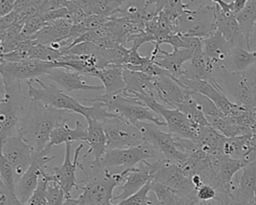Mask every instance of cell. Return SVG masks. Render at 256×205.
<instances>
[{
  "label": "cell",
  "mask_w": 256,
  "mask_h": 205,
  "mask_svg": "<svg viewBox=\"0 0 256 205\" xmlns=\"http://www.w3.org/2000/svg\"><path fill=\"white\" fill-rule=\"evenodd\" d=\"M197 205H201V203H199V204H197Z\"/></svg>",
  "instance_id": "obj_50"
},
{
  "label": "cell",
  "mask_w": 256,
  "mask_h": 205,
  "mask_svg": "<svg viewBox=\"0 0 256 205\" xmlns=\"http://www.w3.org/2000/svg\"><path fill=\"white\" fill-rule=\"evenodd\" d=\"M235 15L248 42L249 35L256 22V0H248L244 8Z\"/></svg>",
  "instance_id": "obj_32"
},
{
  "label": "cell",
  "mask_w": 256,
  "mask_h": 205,
  "mask_svg": "<svg viewBox=\"0 0 256 205\" xmlns=\"http://www.w3.org/2000/svg\"><path fill=\"white\" fill-rule=\"evenodd\" d=\"M121 172L124 174V183L120 186L121 193L114 196L113 201L120 202L130 197L153 179L151 164L148 161H143L140 163V166L125 169Z\"/></svg>",
  "instance_id": "obj_19"
},
{
  "label": "cell",
  "mask_w": 256,
  "mask_h": 205,
  "mask_svg": "<svg viewBox=\"0 0 256 205\" xmlns=\"http://www.w3.org/2000/svg\"><path fill=\"white\" fill-rule=\"evenodd\" d=\"M73 23L69 19H59L48 22L31 38L40 44L50 45L66 40L70 34Z\"/></svg>",
  "instance_id": "obj_23"
},
{
  "label": "cell",
  "mask_w": 256,
  "mask_h": 205,
  "mask_svg": "<svg viewBox=\"0 0 256 205\" xmlns=\"http://www.w3.org/2000/svg\"><path fill=\"white\" fill-rule=\"evenodd\" d=\"M218 30L228 41L231 47L247 48V40L232 12H224L220 6L214 5V30Z\"/></svg>",
  "instance_id": "obj_18"
},
{
  "label": "cell",
  "mask_w": 256,
  "mask_h": 205,
  "mask_svg": "<svg viewBox=\"0 0 256 205\" xmlns=\"http://www.w3.org/2000/svg\"><path fill=\"white\" fill-rule=\"evenodd\" d=\"M150 56H142L139 52H138V47L132 45L129 48L128 51V58H127V64L125 65H129V66H140L142 64H144L145 62H147L149 60ZM123 67V66H122Z\"/></svg>",
  "instance_id": "obj_42"
},
{
  "label": "cell",
  "mask_w": 256,
  "mask_h": 205,
  "mask_svg": "<svg viewBox=\"0 0 256 205\" xmlns=\"http://www.w3.org/2000/svg\"><path fill=\"white\" fill-rule=\"evenodd\" d=\"M78 168L85 175L84 185H80L82 193L77 198H67L65 205H114L113 190L124 183V174L111 173L93 159L88 168L79 160Z\"/></svg>",
  "instance_id": "obj_2"
},
{
  "label": "cell",
  "mask_w": 256,
  "mask_h": 205,
  "mask_svg": "<svg viewBox=\"0 0 256 205\" xmlns=\"http://www.w3.org/2000/svg\"><path fill=\"white\" fill-rule=\"evenodd\" d=\"M19 21V13L12 11L7 15L1 16L0 18V31H4Z\"/></svg>",
  "instance_id": "obj_43"
},
{
  "label": "cell",
  "mask_w": 256,
  "mask_h": 205,
  "mask_svg": "<svg viewBox=\"0 0 256 205\" xmlns=\"http://www.w3.org/2000/svg\"><path fill=\"white\" fill-rule=\"evenodd\" d=\"M215 78L232 102L248 109L256 108V66L244 72H229L216 64Z\"/></svg>",
  "instance_id": "obj_5"
},
{
  "label": "cell",
  "mask_w": 256,
  "mask_h": 205,
  "mask_svg": "<svg viewBox=\"0 0 256 205\" xmlns=\"http://www.w3.org/2000/svg\"><path fill=\"white\" fill-rule=\"evenodd\" d=\"M72 112L56 109L29 98L17 134L33 147L35 153H39L49 143L53 129L67 122L72 118Z\"/></svg>",
  "instance_id": "obj_1"
},
{
  "label": "cell",
  "mask_w": 256,
  "mask_h": 205,
  "mask_svg": "<svg viewBox=\"0 0 256 205\" xmlns=\"http://www.w3.org/2000/svg\"><path fill=\"white\" fill-rule=\"evenodd\" d=\"M71 142L65 143V157L60 166L54 167V181H56L64 190L66 199L71 198V192L73 189H80V185L76 179V169L79 164L80 151L83 149V144L76 147L74 151L73 159L71 158Z\"/></svg>",
  "instance_id": "obj_16"
},
{
  "label": "cell",
  "mask_w": 256,
  "mask_h": 205,
  "mask_svg": "<svg viewBox=\"0 0 256 205\" xmlns=\"http://www.w3.org/2000/svg\"><path fill=\"white\" fill-rule=\"evenodd\" d=\"M159 150L145 141L143 144L135 147L122 148V149H108L103 155L100 163L103 167L116 168L121 167L123 170L135 167L137 164L143 161H148V159H159L161 157Z\"/></svg>",
  "instance_id": "obj_9"
},
{
  "label": "cell",
  "mask_w": 256,
  "mask_h": 205,
  "mask_svg": "<svg viewBox=\"0 0 256 205\" xmlns=\"http://www.w3.org/2000/svg\"><path fill=\"white\" fill-rule=\"evenodd\" d=\"M230 48L231 46L228 41L216 29L203 39V53L217 64H220L225 59Z\"/></svg>",
  "instance_id": "obj_28"
},
{
  "label": "cell",
  "mask_w": 256,
  "mask_h": 205,
  "mask_svg": "<svg viewBox=\"0 0 256 205\" xmlns=\"http://www.w3.org/2000/svg\"><path fill=\"white\" fill-rule=\"evenodd\" d=\"M218 192L216 188L209 184H204L196 190V197L200 203H206L211 200H216Z\"/></svg>",
  "instance_id": "obj_41"
},
{
  "label": "cell",
  "mask_w": 256,
  "mask_h": 205,
  "mask_svg": "<svg viewBox=\"0 0 256 205\" xmlns=\"http://www.w3.org/2000/svg\"><path fill=\"white\" fill-rule=\"evenodd\" d=\"M136 126L142 131L145 141L155 146L164 158L178 165L185 162L187 155L179 150L175 138L170 132L160 130L159 126L151 122H140Z\"/></svg>",
  "instance_id": "obj_13"
},
{
  "label": "cell",
  "mask_w": 256,
  "mask_h": 205,
  "mask_svg": "<svg viewBox=\"0 0 256 205\" xmlns=\"http://www.w3.org/2000/svg\"><path fill=\"white\" fill-rule=\"evenodd\" d=\"M159 57L161 59H156V63L167 70L173 78L177 79L181 76L183 66L192 59L193 54L189 49H178L172 52H166L160 48L157 58Z\"/></svg>",
  "instance_id": "obj_25"
},
{
  "label": "cell",
  "mask_w": 256,
  "mask_h": 205,
  "mask_svg": "<svg viewBox=\"0 0 256 205\" xmlns=\"http://www.w3.org/2000/svg\"><path fill=\"white\" fill-rule=\"evenodd\" d=\"M34 149L19 134L1 141V155L13 166L17 180L27 171L34 159Z\"/></svg>",
  "instance_id": "obj_14"
},
{
  "label": "cell",
  "mask_w": 256,
  "mask_h": 205,
  "mask_svg": "<svg viewBox=\"0 0 256 205\" xmlns=\"http://www.w3.org/2000/svg\"><path fill=\"white\" fill-rule=\"evenodd\" d=\"M226 140V137L219 133L217 130L211 126H205L197 138L196 142L199 145V148L208 155L222 152L223 144Z\"/></svg>",
  "instance_id": "obj_30"
},
{
  "label": "cell",
  "mask_w": 256,
  "mask_h": 205,
  "mask_svg": "<svg viewBox=\"0 0 256 205\" xmlns=\"http://www.w3.org/2000/svg\"><path fill=\"white\" fill-rule=\"evenodd\" d=\"M0 178L3 184L15 192V185L17 182V177L12 164L1 155L0 157Z\"/></svg>",
  "instance_id": "obj_36"
},
{
  "label": "cell",
  "mask_w": 256,
  "mask_h": 205,
  "mask_svg": "<svg viewBox=\"0 0 256 205\" xmlns=\"http://www.w3.org/2000/svg\"><path fill=\"white\" fill-rule=\"evenodd\" d=\"M214 31V6L199 5L187 9L177 22V33L186 36L206 38Z\"/></svg>",
  "instance_id": "obj_11"
},
{
  "label": "cell",
  "mask_w": 256,
  "mask_h": 205,
  "mask_svg": "<svg viewBox=\"0 0 256 205\" xmlns=\"http://www.w3.org/2000/svg\"><path fill=\"white\" fill-rule=\"evenodd\" d=\"M234 205H249L248 202H241V201H234Z\"/></svg>",
  "instance_id": "obj_48"
},
{
  "label": "cell",
  "mask_w": 256,
  "mask_h": 205,
  "mask_svg": "<svg viewBox=\"0 0 256 205\" xmlns=\"http://www.w3.org/2000/svg\"><path fill=\"white\" fill-rule=\"evenodd\" d=\"M247 49L250 51H256V22L249 35L248 42H247Z\"/></svg>",
  "instance_id": "obj_46"
},
{
  "label": "cell",
  "mask_w": 256,
  "mask_h": 205,
  "mask_svg": "<svg viewBox=\"0 0 256 205\" xmlns=\"http://www.w3.org/2000/svg\"><path fill=\"white\" fill-rule=\"evenodd\" d=\"M57 68L56 62L27 59L15 62L0 61L2 79L14 81H35L38 77L47 75L52 69Z\"/></svg>",
  "instance_id": "obj_12"
},
{
  "label": "cell",
  "mask_w": 256,
  "mask_h": 205,
  "mask_svg": "<svg viewBox=\"0 0 256 205\" xmlns=\"http://www.w3.org/2000/svg\"><path fill=\"white\" fill-rule=\"evenodd\" d=\"M153 179L171 188L181 197L196 196V189L190 177L175 162L159 158L150 162Z\"/></svg>",
  "instance_id": "obj_8"
},
{
  "label": "cell",
  "mask_w": 256,
  "mask_h": 205,
  "mask_svg": "<svg viewBox=\"0 0 256 205\" xmlns=\"http://www.w3.org/2000/svg\"><path fill=\"white\" fill-rule=\"evenodd\" d=\"M46 78L55 82L59 85L62 90L65 92H72V91H99L104 90L103 85H91L86 83L81 78V74L69 70L66 68H54L52 69L47 75Z\"/></svg>",
  "instance_id": "obj_20"
},
{
  "label": "cell",
  "mask_w": 256,
  "mask_h": 205,
  "mask_svg": "<svg viewBox=\"0 0 256 205\" xmlns=\"http://www.w3.org/2000/svg\"><path fill=\"white\" fill-rule=\"evenodd\" d=\"M35 82L40 86L39 88L33 86L32 81L26 82L27 95L31 100L40 101L45 105L56 109L80 114L86 120L94 119L97 121H104L109 118L119 117L116 114L109 112L101 102H93L90 106H85L80 103L79 99L66 94L54 84H45L39 78L36 79Z\"/></svg>",
  "instance_id": "obj_3"
},
{
  "label": "cell",
  "mask_w": 256,
  "mask_h": 205,
  "mask_svg": "<svg viewBox=\"0 0 256 205\" xmlns=\"http://www.w3.org/2000/svg\"><path fill=\"white\" fill-rule=\"evenodd\" d=\"M96 78L100 79L104 86V94H115L125 89L126 84L123 77V68L115 65H109L99 69Z\"/></svg>",
  "instance_id": "obj_29"
},
{
  "label": "cell",
  "mask_w": 256,
  "mask_h": 205,
  "mask_svg": "<svg viewBox=\"0 0 256 205\" xmlns=\"http://www.w3.org/2000/svg\"><path fill=\"white\" fill-rule=\"evenodd\" d=\"M79 101L101 102L109 112L134 125L140 122H151L159 127L166 126L162 117L136 98L123 95L122 91L115 94H103L94 98H79Z\"/></svg>",
  "instance_id": "obj_4"
},
{
  "label": "cell",
  "mask_w": 256,
  "mask_h": 205,
  "mask_svg": "<svg viewBox=\"0 0 256 205\" xmlns=\"http://www.w3.org/2000/svg\"><path fill=\"white\" fill-rule=\"evenodd\" d=\"M209 124L226 138H233L252 133V130L239 125L233 117L229 116H221L212 119L209 121Z\"/></svg>",
  "instance_id": "obj_31"
},
{
  "label": "cell",
  "mask_w": 256,
  "mask_h": 205,
  "mask_svg": "<svg viewBox=\"0 0 256 205\" xmlns=\"http://www.w3.org/2000/svg\"><path fill=\"white\" fill-rule=\"evenodd\" d=\"M0 205H26L22 203L15 192L0 182Z\"/></svg>",
  "instance_id": "obj_40"
},
{
  "label": "cell",
  "mask_w": 256,
  "mask_h": 205,
  "mask_svg": "<svg viewBox=\"0 0 256 205\" xmlns=\"http://www.w3.org/2000/svg\"><path fill=\"white\" fill-rule=\"evenodd\" d=\"M47 23L48 22H46L41 15L31 17L24 22L22 34L26 37H32L39 30H41Z\"/></svg>",
  "instance_id": "obj_39"
},
{
  "label": "cell",
  "mask_w": 256,
  "mask_h": 205,
  "mask_svg": "<svg viewBox=\"0 0 256 205\" xmlns=\"http://www.w3.org/2000/svg\"><path fill=\"white\" fill-rule=\"evenodd\" d=\"M249 205H256V194H255L254 197L249 201Z\"/></svg>",
  "instance_id": "obj_47"
},
{
  "label": "cell",
  "mask_w": 256,
  "mask_h": 205,
  "mask_svg": "<svg viewBox=\"0 0 256 205\" xmlns=\"http://www.w3.org/2000/svg\"><path fill=\"white\" fill-rule=\"evenodd\" d=\"M102 124L107 138V150L135 147L145 142L139 127L120 117L106 119Z\"/></svg>",
  "instance_id": "obj_10"
},
{
  "label": "cell",
  "mask_w": 256,
  "mask_h": 205,
  "mask_svg": "<svg viewBox=\"0 0 256 205\" xmlns=\"http://www.w3.org/2000/svg\"><path fill=\"white\" fill-rule=\"evenodd\" d=\"M255 88H256V79H255Z\"/></svg>",
  "instance_id": "obj_49"
},
{
  "label": "cell",
  "mask_w": 256,
  "mask_h": 205,
  "mask_svg": "<svg viewBox=\"0 0 256 205\" xmlns=\"http://www.w3.org/2000/svg\"><path fill=\"white\" fill-rule=\"evenodd\" d=\"M38 1L39 0H16L14 11L20 12V11H22L23 9H25V8H27L29 6L36 4Z\"/></svg>",
  "instance_id": "obj_45"
},
{
  "label": "cell",
  "mask_w": 256,
  "mask_h": 205,
  "mask_svg": "<svg viewBox=\"0 0 256 205\" xmlns=\"http://www.w3.org/2000/svg\"><path fill=\"white\" fill-rule=\"evenodd\" d=\"M66 194L56 182L50 181L47 188V205H65Z\"/></svg>",
  "instance_id": "obj_37"
},
{
  "label": "cell",
  "mask_w": 256,
  "mask_h": 205,
  "mask_svg": "<svg viewBox=\"0 0 256 205\" xmlns=\"http://www.w3.org/2000/svg\"><path fill=\"white\" fill-rule=\"evenodd\" d=\"M3 90L0 100V139L15 135V130L24 114L28 99L22 91V82L2 79Z\"/></svg>",
  "instance_id": "obj_6"
},
{
  "label": "cell",
  "mask_w": 256,
  "mask_h": 205,
  "mask_svg": "<svg viewBox=\"0 0 256 205\" xmlns=\"http://www.w3.org/2000/svg\"><path fill=\"white\" fill-rule=\"evenodd\" d=\"M247 1L248 0H232L231 2H229L230 11L234 14H237L238 12H240L244 8Z\"/></svg>",
  "instance_id": "obj_44"
},
{
  "label": "cell",
  "mask_w": 256,
  "mask_h": 205,
  "mask_svg": "<svg viewBox=\"0 0 256 205\" xmlns=\"http://www.w3.org/2000/svg\"><path fill=\"white\" fill-rule=\"evenodd\" d=\"M87 137V131L82 125V123L78 120L75 121V127L70 128L67 122L62 123L55 127L50 135L49 143L47 144L45 151L50 152L51 148L56 145H60L62 143L74 142V141H85Z\"/></svg>",
  "instance_id": "obj_26"
},
{
  "label": "cell",
  "mask_w": 256,
  "mask_h": 205,
  "mask_svg": "<svg viewBox=\"0 0 256 205\" xmlns=\"http://www.w3.org/2000/svg\"><path fill=\"white\" fill-rule=\"evenodd\" d=\"M55 156H50L48 151L34 153V159L27 171L17 180L15 194L22 203H27L38 186L42 173L46 170L47 164L54 160Z\"/></svg>",
  "instance_id": "obj_15"
},
{
  "label": "cell",
  "mask_w": 256,
  "mask_h": 205,
  "mask_svg": "<svg viewBox=\"0 0 256 205\" xmlns=\"http://www.w3.org/2000/svg\"><path fill=\"white\" fill-rule=\"evenodd\" d=\"M189 91H190V96L199 105L202 112L206 116L208 122L212 119H215V118H218V117H221V116H226L222 113V111L216 106V104L211 99H209L205 95L200 94L198 92L191 91V90H189Z\"/></svg>",
  "instance_id": "obj_34"
},
{
  "label": "cell",
  "mask_w": 256,
  "mask_h": 205,
  "mask_svg": "<svg viewBox=\"0 0 256 205\" xmlns=\"http://www.w3.org/2000/svg\"><path fill=\"white\" fill-rule=\"evenodd\" d=\"M241 171V175L235 181L233 203L234 201L249 203L256 194V160L248 163Z\"/></svg>",
  "instance_id": "obj_22"
},
{
  "label": "cell",
  "mask_w": 256,
  "mask_h": 205,
  "mask_svg": "<svg viewBox=\"0 0 256 205\" xmlns=\"http://www.w3.org/2000/svg\"><path fill=\"white\" fill-rule=\"evenodd\" d=\"M150 183L151 180L145 186H143L138 192L114 205H143L149 198V192L151 191Z\"/></svg>",
  "instance_id": "obj_38"
},
{
  "label": "cell",
  "mask_w": 256,
  "mask_h": 205,
  "mask_svg": "<svg viewBox=\"0 0 256 205\" xmlns=\"http://www.w3.org/2000/svg\"><path fill=\"white\" fill-rule=\"evenodd\" d=\"M218 65L229 72H244L256 66V51L244 47H231L225 59Z\"/></svg>",
  "instance_id": "obj_24"
},
{
  "label": "cell",
  "mask_w": 256,
  "mask_h": 205,
  "mask_svg": "<svg viewBox=\"0 0 256 205\" xmlns=\"http://www.w3.org/2000/svg\"><path fill=\"white\" fill-rule=\"evenodd\" d=\"M123 95L128 97L136 98L137 100L143 102L146 106H148L151 110H153L156 114H158L166 123V127L168 128V132L173 134L174 136L191 139L196 141L199 135L201 134L203 128L205 126H200L191 122L185 114H183L180 110L169 108L160 102H158L155 98L150 96H145L138 93L128 94L123 92Z\"/></svg>",
  "instance_id": "obj_7"
},
{
  "label": "cell",
  "mask_w": 256,
  "mask_h": 205,
  "mask_svg": "<svg viewBox=\"0 0 256 205\" xmlns=\"http://www.w3.org/2000/svg\"><path fill=\"white\" fill-rule=\"evenodd\" d=\"M180 110L185 116L193 123L198 124L200 126H210L206 116L202 112L199 105L195 102V100L190 96V91L188 97L185 99V101L177 108Z\"/></svg>",
  "instance_id": "obj_33"
},
{
  "label": "cell",
  "mask_w": 256,
  "mask_h": 205,
  "mask_svg": "<svg viewBox=\"0 0 256 205\" xmlns=\"http://www.w3.org/2000/svg\"><path fill=\"white\" fill-rule=\"evenodd\" d=\"M50 181H54V177L45 170L40 177L37 188L26 205H47V188Z\"/></svg>",
  "instance_id": "obj_35"
},
{
  "label": "cell",
  "mask_w": 256,
  "mask_h": 205,
  "mask_svg": "<svg viewBox=\"0 0 256 205\" xmlns=\"http://www.w3.org/2000/svg\"><path fill=\"white\" fill-rule=\"evenodd\" d=\"M87 137L85 142L90 147L82 157H87L92 153L93 160L100 163L107 150V138L102 121L87 119Z\"/></svg>",
  "instance_id": "obj_21"
},
{
  "label": "cell",
  "mask_w": 256,
  "mask_h": 205,
  "mask_svg": "<svg viewBox=\"0 0 256 205\" xmlns=\"http://www.w3.org/2000/svg\"><path fill=\"white\" fill-rule=\"evenodd\" d=\"M152 82L157 101L169 108L177 109L189 95V90L183 88L171 75L153 77Z\"/></svg>",
  "instance_id": "obj_17"
},
{
  "label": "cell",
  "mask_w": 256,
  "mask_h": 205,
  "mask_svg": "<svg viewBox=\"0 0 256 205\" xmlns=\"http://www.w3.org/2000/svg\"><path fill=\"white\" fill-rule=\"evenodd\" d=\"M123 77L126 84L123 92L128 94L138 93L153 97L157 100L156 92L152 82L153 77L139 71H133L125 68H123Z\"/></svg>",
  "instance_id": "obj_27"
}]
</instances>
